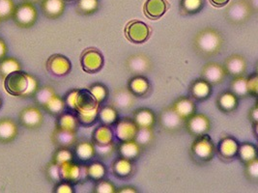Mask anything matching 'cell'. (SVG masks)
I'll return each mask as SVG.
<instances>
[{
	"label": "cell",
	"instance_id": "18",
	"mask_svg": "<svg viewBox=\"0 0 258 193\" xmlns=\"http://www.w3.org/2000/svg\"><path fill=\"white\" fill-rule=\"evenodd\" d=\"M223 67L228 75L232 77H238L246 74L247 63L244 56L240 54H232L224 61Z\"/></svg>",
	"mask_w": 258,
	"mask_h": 193
},
{
	"label": "cell",
	"instance_id": "6",
	"mask_svg": "<svg viewBox=\"0 0 258 193\" xmlns=\"http://www.w3.org/2000/svg\"><path fill=\"white\" fill-rule=\"evenodd\" d=\"M158 122L161 129L169 133H178L184 128L185 120L171 107L163 109L159 114Z\"/></svg>",
	"mask_w": 258,
	"mask_h": 193
},
{
	"label": "cell",
	"instance_id": "38",
	"mask_svg": "<svg viewBox=\"0 0 258 193\" xmlns=\"http://www.w3.org/2000/svg\"><path fill=\"white\" fill-rule=\"evenodd\" d=\"M154 139L155 134L153 128H139L134 140L140 145L142 149H144L152 145Z\"/></svg>",
	"mask_w": 258,
	"mask_h": 193
},
{
	"label": "cell",
	"instance_id": "44",
	"mask_svg": "<svg viewBox=\"0 0 258 193\" xmlns=\"http://www.w3.org/2000/svg\"><path fill=\"white\" fill-rule=\"evenodd\" d=\"M54 95H55V93L51 87L45 86L42 88H38V90L36 91L33 96L35 99L36 103L44 108L48 103V101Z\"/></svg>",
	"mask_w": 258,
	"mask_h": 193
},
{
	"label": "cell",
	"instance_id": "20",
	"mask_svg": "<svg viewBox=\"0 0 258 193\" xmlns=\"http://www.w3.org/2000/svg\"><path fill=\"white\" fill-rule=\"evenodd\" d=\"M188 92H189L190 98L194 99L195 101L203 102L208 100L211 96L213 90H212V85L200 77L190 83L188 87Z\"/></svg>",
	"mask_w": 258,
	"mask_h": 193
},
{
	"label": "cell",
	"instance_id": "16",
	"mask_svg": "<svg viewBox=\"0 0 258 193\" xmlns=\"http://www.w3.org/2000/svg\"><path fill=\"white\" fill-rule=\"evenodd\" d=\"M114 127V134L119 141L134 140L139 127L133 118L123 117L119 118Z\"/></svg>",
	"mask_w": 258,
	"mask_h": 193
},
{
	"label": "cell",
	"instance_id": "10",
	"mask_svg": "<svg viewBox=\"0 0 258 193\" xmlns=\"http://www.w3.org/2000/svg\"><path fill=\"white\" fill-rule=\"evenodd\" d=\"M136 101L137 98L130 92L127 87H121L116 89L110 96V106L118 112H126L134 108Z\"/></svg>",
	"mask_w": 258,
	"mask_h": 193
},
{
	"label": "cell",
	"instance_id": "61",
	"mask_svg": "<svg viewBox=\"0 0 258 193\" xmlns=\"http://www.w3.org/2000/svg\"><path fill=\"white\" fill-rule=\"evenodd\" d=\"M65 2H73V1H75V0H64Z\"/></svg>",
	"mask_w": 258,
	"mask_h": 193
},
{
	"label": "cell",
	"instance_id": "25",
	"mask_svg": "<svg viewBox=\"0 0 258 193\" xmlns=\"http://www.w3.org/2000/svg\"><path fill=\"white\" fill-rule=\"evenodd\" d=\"M142 150L143 149L135 140L120 141V143L116 146L118 156L130 159L132 161H136L141 157Z\"/></svg>",
	"mask_w": 258,
	"mask_h": 193
},
{
	"label": "cell",
	"instance_id": "3",
	"mask_svg": "<svg viewBox=\"0 0 258 193\" xmlns=\"http://www.w3.org/2000/svg\"><path fill=\"white\" fill-rule=\"evenodd\" d=\"M254 13L248 0H236L224 10V18L227 23L235 26L246 24Z\"/></svg>",
	"mask_w": 258,
	"mask_h": 193
},
{
	"label": "cell",
	"instance_id": "60",
	"mask_svg": "<svg viewBox=\"0 0 258 193\" xmlns=\"http://www.w3.org/2000/svg\"><path fill=\"white\" fill-rule=\"evenodd\" d=\"M1 107H2V100H1V98H0V109H1Z\"/></svg>",
	"mask_w": 258,
	"mask_h": 193
},
{
	"label": "cell",
	"instance_id": "49",
	"mask_svg": "<svg viewBox=\"0 0 258 193\" xmlns=\"http://www.w3.org/2000/svg\"><path fill=\"white\" fill-rule=\"evenodd\" d=\"M94 191L95 193H114L116 192V188L114 184L111 181L107 180H100L95 181Z\"/></svg>",
	"mask_w": 258,
	"mask_h": 193
},
{
	"label": "cell",
	"instance_id": "31",
	"mask_svg": "<svg viewBox=\"0 0 258 193\" xmlns=\"http://www.w3.org/2000/svg\"><path fill=\"white\" fill-rule=\"evenodd\" d=\"M74 156L83 163L90 162L96 157L94 144L86 140L77 143Z\"/></svg>",
	"mask_w": 258,
	"mask_h": 193
},
{
	"label": "cell",
	"instance_id": "22",
	"mask_svg": "<svg viewBox=\"0 0 258 193\" xmlns=\"http://www.w3.org/2000/svg\"><path fill=\"white\" fill-rule=\"evenodd\" d=\"M20 121L22 125L27 129H38L44 121L42 111L37 108H27L21 113Z\"/></svg>",
	"mask_w": 258,
	"mask_h": 193
},
{
	"label": "cell",
	"instance_id": "42",
	"mask_svg": "<svg viewBox=\"0 0 258 193\" xmlns=\"http://www.w3.org/2000/svg\"><path fill=\"white\" fill-rule=\"evenodd\" d=\"M98 111L99 109L91 110V111H86V112H75L78 120L80 123V126L82 127H91L96 124L98 121Z\"/></svg>",
	"mask_w": 258,
	"mask_h": 193
},
{
	"label": "cell",
	"instance_id": "15",
	"mask_svg": "<svg viewBox=\"0 0 258 193\" xmlns=\"http://www.w3.org/2000/svg\"><path fill=\"white\" fill-rule=\"evenodd\" d=\"M227 73L223 65L217 62H209L201 70V78L206 80L212 86L222 84Z\"/></svg>",
	"mask_w": 258,
	"mask_h": 193
},
{
	"label": "cell",
	"instance_id": "55",
	"mask_svg": "<svg viewBox=\"0 0 258 193\" xmlns=\"http://www.w3.org/2000/svg\"><path fill=\"white\" fill-rule=\"evenodd\" d=\"M248 119L251 122V124H258V108L257 104H255V106L250 109L249 113H248Z\"/></svg>",
	"mask_w": 258,
	"mask_h": 193
},
{
	"label": "cell",
	"instance_id": "4",
	"mask_svg": "<svg viewBox=\"0 0 258 193\" xmlns=\"http://www.w3.org/2000/svg\"><path fill=\"white\" fill-rule=\"evenodd\" d=\"M216 154V147L211 137L205 133L197 136L190 147V157L200 164L211 161Z\"/></svg>",
	"mask_w": 258,
	"mask_h": 193
},
{
	"label": "cell",
	"instance_id": "23",
	"mask_svg": "<svg viewBox=\"0 0 258 193\" xmlns=\"http://www.w3.org/2000/svg\"><path fill=\"white\" fill-rule=\"evenodd\" d=\"M168 9L166 0H147L144 4L143 11L146 18L156 21L160 20Z\"/></svg>",
	"mask_w": 258,
	"mask_h": 193
},
{
	"label": "cell",
	"instance_id": "57",
	"mask_svg": "<svg viewBox=\"0 0 258 193\" xmlns=\"http://www.w3.org/2000/svg\"><path fill=\"white\" fill-rule=\"evenodd\" d=\"M6 53H7V47L5 43L0 39V61L5 58Z\"/></svg>",
	"mask_w": 258,
	"mask_h": 193
},
{
	"label": "cell",
	"instance_id": "37",
	"mask_svg": "<svg viewBox=\"0 0 258 193\" xmlns=\"http://www.w3.org/2000/svg\"><path fill=\"white\" fill-rule=\"evenodd\" d=\"M85 170L87 180L89 181H100L105 178L106 174V166L100 161H94L88 165H85Z\"/></svg>",
	"mask_w": 258,
	"mask_h": 193
},
{
	"label": "cell",
	"instance_id": "46",
	"mask_svg": "<svg viewBox=\"0 0 258 193\" xmlns=\"http://www.w3.org/2000/svg\"><path fill=\"white\" fill-rule=\"evenodd\" d=\"M75 158L74 153L70 150V148H59L58 150L54 153L52 161L59 166L63 163L73 161Z\"/></svg>",
	"mask_w": 258,
	"mask_h": 193
},
{
	"label": "cell",
	"instance_id": "36",
	"mask_svg": "<svg viewBox=\"0 0 258 193\" xmlns=\"http://www.w3.org/2000/svg\"><path fill=\"white\" fill-rule=\"evenodd\" d=\"M237 158H239L240 161L244 164L250 160L257 158L256 147L249 142H244V143L239 144Z\"/></svg>",
	"mask_w": 258,
	"mask_h": 193
},
{
	"label": "cell",
	"instance_id": "45",
	"mask_svg": "<svg viewBox=\"0 0 258 193\" xmlns=\"http://www.w3.org/2000/svg\"><path fill=\"white\" fill-rule=\"evenodd\" d=\"M16 71H21V65L14 58H4L0 61V74L4 77Z\"/></svg>",
	"mask_w": 258,
	"mask_h": 193
},
{
	"label": "cell",
	"instance_id": "13",
	"mask_svg": "<svg viewBox=\"0 0 258 193\" xmlns=\"http://www.w3.org/2000/svg\"><path fill=\"white\" fill-rule=\"evenodd\" d=\"M14 19L16 24L20 27L29 28L37 21V11L32 3L21 4L14 12Z\"/></svg>",
	"mask_w": 258,
	"mask_h": 193
},
{
	"label": "cell",
	"instance_id": "58",
	"mask_svg": "<svg viewBox=\"0 0 258 193\" xmlns=\"http://www.w3.org/2000/svg\"><path fill=\"white\" fill-rule=\"evenodd\" d=\"M116 192L119 193H126V192H131V193H136L138 192V190L135 188V187H130V186H125V187H121V188H119L118 190H116Z\"/></svg>",
	"mask_w": 258,
	"mask_h": 193
},
{
	"label": "cell",
	"instance_id": "53",
	"mask_svg": "<svg viewBox=\"0 0 258 193\" xmlns=\"http://www.w3.org/2000/svg\"><path fill=\"white\" fill-rule=\"evenodd\" d=\"M53 192L57 193H73L74 192V185L69 181H61L55 183Z\"/></svg>",
	"mask_w": 258,
	"mask_h": 193
},
{
	"label": "cell",
	"instance_id": "24",
	"mask_svg": "<svg viewBox=\"0 0 258 193\" xmlns=\"http://www.w3.org/2000/svg\"><path fill=\"white\" fill-rule=\"evenodd\" d=\"M171 108L176 111L183 120H187L188 117L197 113V105L194 99L190 96H180L176 100Z\"/></svg>",
	"mask_w": 258,
	"mask_h": 193
},
{
	"label": "cell",
	"instance_id": "51",
	"mask_svg": "<svg viewBox=\"0 0 258 193\" xmlns=\"http://www.w3.org/2000/svg\"><path fill=\"white\" fill-rule=\"evenodd\" d=\"M47 179L51 182H58L61 181V175H60V166L58 164L54 163L53 161L49 163L47 167Z\"/></svg>",
	"mask_w": 258,
	"mask_h": 193
},
{
	"label": "cell",
	"instance_id": "54",
	"mask_svg": "<svg viewBox=\"0 0 258 193\" xmlns=\"http://www.w3.org/2000/svg\"><path fill=\"white\" fill-rule=\"evenodd\" d=\"M39 85H38V80L36 79L34 76L28 74V87L24 94V98L27 96H33L36 93V91L38 90Z\"/></svg>",
	"mask_w": 258,
	"mask_h": 193
},
{
	"label": "cell",
	"instance_id": "1",
	"mask_svg": "<svg viewBox=\"0 0 258 193\" xmlns=\"http://www.w3.org/2000/svg\"><path fill=\"white\" fill-rule=\"evenodd\" d=\"M223 45V33L214 27H206L200 30L192 41L195 51L204 59L211 58L221 53Z\"/></svg>",
	"mask_w": 258,
	"mask_h": 193
},
{
	"label": "cell",
	"instance_id": "14",
	"mask_svg": "<svg viewBox=\"0 0 258 193\" xmlns=\"http://www.w3.org/2000/svg\"><path fill=\"white\" fill-rule=\"evenodd\" d=\"M239 142L234 137L225 135L219 141L216 152H218L219 157L224 162H230L237 158Z\"/></svg>",
	"mask_w": 258,
	"mask_h": 193
},
{
	"label": "cell",
	"instance_id": "35",
	"mask_svg": "<svg viewBox=\"0 0 258 193\" xmlns=\"http://www.w3.org/2000/svg\"><path fill=\"white\" fill-rule=\"evenodd\" d=\"M205 0H180L179 10L182 16H194L203 10Z\"/></svg>",
	"mask_w": 258,
	"mask_h": 193
},
{
	"label": "cell",
	"instance_id": "9",
	"mask_svg": "<svg viewBox=\"0 0 258 193\" xmlns=\"http://www.w3.org/2000/svg\"><path fill=\"white\" fill-rule=\"evenodd\" d=\"M126 68L134 75H145L152 71V60L144 53L133 54L126 60Z\"/></svg>",
	"mask_w": 258,
	"mask_h": 193
},
{
	"label": "cell",
	"instance_id": "30",
	"mask_svg": "<svg viewBox=\"0 0 258 193\" xmlns=\"http://www.w3.org/2000/svg\"><path fill=\"white\" fill-rule=\"evenodd\" d=\"M133 119L139 128H153L156 123V114L149 109H136Z\"/></svg>",
	"mask_w": 258,
	"mask_h": 193
},
{
	"label": "cell",
	"instance_id": "50",
	"mask_svg": "<svg viewBox=\"0 0 258 193\" xmlns=\"http://www.w3.org/2000/svg\"><path fill=\"white\" fill-rule=\"evenodd\" d=\"M246 85L249 96L257 98L258 96V75L257 72H253L246 77Z\"/></svg>",
	"mask_w": 258,
	"mask_h": 193
},
{
	"label": "cell",
	"instance_id": "11",
	"mask_svg": "<svg viewBox=\"0 0 258 193\" xmlns=\"http://www.w3.org/2000/svg\"><path fill=\"white\" fill-rule=\"evenodd\" d=\"M60 175L61 180L69 181L73 184L87 180L85 165H80L74 160L60 165Z\"/></svg>",
	"mask_w": 258,
	"mask_h": 193
},
{
	"label": "cell",
	"instance_id": "28",
	"mask_svg": "<svg viewBox=\"0 0 258 193\" xmlns=\"http://www.w3.org/2000/svg\"><path fill=\"white\" fill-rule=\"evenodd\" d=\"M79 127H80V123L75 112L71 110L69 111L65 110L57 116L56 128L77 133Z\"/></svg>",
	"mask_w": 258,
	"mask_h": 193
},
{
	"label": "cell",
	"instance_id": "43",
	"mask_svg": "<svg viewBox=\"0 0 258 193\" xmlns=\"http://www.w3.org/2000/svg\"><path fill=\"white\" fill-rule=\"evenodd\" d=\"M88 90L100 105L105 103L109 96V91H108L107 87L106 85L102 84L100 82L90 85Z\"/></svg>",
	"mask_w": 258,
	"mask_h": 193
},
{
	"label": "cell",
	"instance_id": "2",
	"mask_svg": "<svg viewBox=\"0 0 258 193\" xmlns=\"http://www.w3.org/2000/svg\"><path fill=\"white\" fill-rule=\"evenodd\" d=\"M66 108L73 112H86L100 108L88 89H74L64 98Z\"/></svg>",
	"mask_w": 258,
	"mask_h": 193
},
{
	"label": "cell",
	"instance_id": "5",
	"mask_svg": "<svg viewBox=\"0 0 258 193\" xmlns=\"http://www.w3.org/2000/svg\"><path fill=\"white\" fill-rule=\"evenodd\" d=\"M105 65L103 53L96 48H88L83 50L81 55V66L83 72L94 74L100 72Z\"/></svg>",
	"mask_w": 258,
	"mask_h": 193
},
{
	"label": "cell",
	"instance_id": "59",
	"mask_svg": "<svg viewBox=\"0 0 258 193\" xmlns=\"http://www.w3.org/2000/svg\"><path fill=\"white\" fill-rule=\"evenodd\" d=\"M29 3H34V2H38V1H40V0H27Z\"/></svg>",
	"mask_w": 258,
	"mask_h": 193
},
{
	"label": "cell",
	"instance_id": "12",
	"mask_svg": "<svg viewBox=\"0 0 258 193\" xmlns=\"http://www.w3.org/2000/svg\"><path fill=\"white\" fill-rule=\"evenodd\" d=\"M184 127L191 136L197 137L208 133L211 129V123L206 115L195 113L185 121Z\"/></svg>",
	"mask_w": 258,
	"mask_h": 193
},
{
	"label": "cell",
	"instance_id": "27",
	"mask_svg": "<svg viewBox=\"0 0 258 193\" xmlns=\"http://www.w3.org/2000/svg\"><path fill=\"white\" fill-rule=\"evenodd\" d=\"M52 141L58 148H71L77 144V133L56 128L52 133Z\"/></svg>",
	"mask_w": 258,
	"mask_h": 193
},
{
	"label": "cell",
	"instance_id": "19",
	"mask_svg": "<svg viewBox=\"0 0 258 193\" xmlns=\"http://www.w3.org/2000/svg\"><path fill=\"white\" fill-rule=\"evenodd\" d=\"M127 88L136 98H146L151 93V83L145 75H134Z\"/></svg>",
	"mask_w": 258,
	"mask_h": 193
},
{
	"label": "cell",
	"instance_id": "17",
	"mask_svg": "<svg viewBox=\"0 0 258 193\" xmlns=\"http://www.w3.org/2000/svg\"><path fill=\"white\" fill-rule=\"evenodd\" d=\"M47 72L56 76H64L70 73L72 63L68 57L62 54H53L47 61Z\"/></svg>",
	"mask_w": 258,
	"mask_h": 193
},
{
	"label": "cell",
	"instance_id": "33",
	"mask_svg": "<svg viewBox=\"0 0 258 193\" xmlns=\"http://www.w3.org/2000/svg\"><path fill=\"white\" fill-rule=\"evenodd\" d=\"M114 133L111 127L101 125L95 129L92 134V143L95 145L110 144L113 142Z\"/></svg>",
	"mask_w": 258,
	"mask_h": 193
},
{
	"label": "cell",
	"instance_id": "32",
	"mask_svg": "<svg viewBox=\"0 0 258 193\" xmlns=\"http://www.w3.org/2000/svg\"><path fill=\"white\" fill-rule=\"evenodd\" d=\"M19 133L17 124L10 119L0 120V142L9 143L13 141Z\"/></svg>",
	"mask_w": 258,
	"mask_h": 193
},
{
	"label": "cell",
	"instance_id": "48",
	"mask_svg": "<svg viewBox=\"0 0 258 193\" xmlns=\"http://www.w3.org/2000/svg\"><path fill=\"white\" fill-rule=\"evenodd\" d=\"M95 153L96 156L101 158H108L113 155V153L116 151V146L114 142L110 144L106 145H95Z\"/></svg>",
	"mask_w": 258,
	"mask_h": 193
},
{
	"label": "cell",
	"instance_id": "56",
	"mask_svg": "<svg viewBox=\"0 0 258 193\" xmlns=\"http://www.w3.org/2000/svg\"><path fill=\"white\" fill-rule=\"evenodd\" d=\"M209 1L213 6H215L217 8L224 7L230 2V0H209Z\"/></svg>",
	"mask_w": 258,
	"mask_h": 193
},
{
	"label": "cell",
	"instance_id": "21",
	"mask_svg": "<svg viewBox=\"0 0 258 193\" xmlns=\"http://www.w3.org/2000/svg\"><path fill=\"white\" fill-rule=\"evenodd\" d=\"M134 162L135 161H132L130 159L124 158V157H118L113 161V163L111 165L113 175L121 180L130 179L131 177L134 176L135 171H136Z\"/></svg>",
	"mask_w": 258,
	"mask_h": 193
},
{
	"label": "cell",
	"instance_id": "41",
	"mask_svg": "<svg viewBox=\"0 0 258 193\" xmlns=\"http://www.w3.org/2000/svg\"><path fill=\"white\" fill-rule=\"evenodd\" d=\"M44 109H46L49 114L53 116H58L59 114L66 110V105L64 99L60 98L57 95H54L48 101Z\"/></svg>",
	"mask_w": 258,
	"mask_h": 193
},
{
	"label": "cell",
	"instance_id": "7",
	"mask_svg": "<svg viewBox=\"0 0 258 193\" xmlns=\"http://www.w3.org/2000/svg\"><path fill=\"white\" fill-rule=\"evenodd\" d=\"M4 87L12 96H24L28 87V73L16 71L7 74L4 79Z\"/></svg>",
	"mask_w": 258,
	"mask_h": 193
},
{
	"label": "cell",
	"instance_id": "29",
	"mask_svg": "<svg viewBox=\"0 0 258 193\" xmlns=\"http://www.w3.org/2000/svg\"><path fill=\"white\" fill-rule=\"evenodd\" d=\"M64 0H43L42 10L47 19L55 20L62 16L65 11Z\"/></svg>",
	"mask_w": 258,
	"mask_h": 193
},
{
	"label": "cell",
	"instance_id": "40",
	"mask_svg": "<svg viewBox=\"0 0 258 193\" xmlns=\"http://www.w3.org/2000/svg\"><path fill=\"white\" fill-rule=\"evenodd\" d=\"M76 9L83 16L93 15L99 10V0H78Z\"/></svg>",
	"mask_w": 258,
	"mask_h": 193
},
{
	"label": "cell",
	"instance_id": "39",
	"mask_svg": "<svg viewBox=\"0 0 258 193\" xmlns=\"http://www.w3.org/2000/svg\"><path fill=\"white\" fill-rule=\"evenodd\" d=\"M230 91L237 98L246 99L247 96H249L248 91H247L246 75L233 77V80L230 85Z\"/></svg>",
	"mask_w": 258,
	"mask_h": 193
},
{
	"label": "cell",
	"instance_id": "34",
	"mask_svg": "<svg viewBox=\"0 0 258 193\" xmlns=\"http://www.w3.org/2000/svg\"><path fill=\"white\" fill-rule=\"evenodd\" d=\"M119 119V114L116 109L112 106L107 105L99 108L98 111V120L102 125H106L108 127H113Z\"/></svg>",
	"mask_w": 258,
	"mask_h": 193
},
{
	"label": "cell",
	"instance_id": "8",
	"mask_svg": "<svg viewBox=\"0 0 258 193\" xmlns=\"http://www.w3.org/2000/svg\"><path fill=\"white\" fill-rule=\"evenodd\" d=\"M124 33L131 43L141 45L149 40L151 28L141 21H132L126 25Z\"/></svg>",
	"mask_w": 258,
	"mask_h": 193
},
{
	"label": "cell",
	"instance_id": "26",
	"mask_svg": "<svg viewBox=\"0 0 258 193\" xmlns=\"http://www.w3.org/2000/svg\"><path fill=\"white\" fill-rule=\"evenodd\" d=\"M217 107L223 113H233L239 106V98L235 96L231 91L221 93L217 98Z\"/></svg>",
	"mask_w": 258,
	"mask_h": 193
},
{
	"label": "cell",
	"instance_id": "47",
	"mask_svg": "<svg viewBox=\"0 0 258 193\" xmlns=\"http://www.w3.org/2000/svg\"><path fill=\"white\" fill-rule=\"evenodd\" d=\"M244 165H245V175L246 179L251 182H256L258 181L257 158L246 162Z\"/></svg>",
	"mask_w": 258,
	"mask_h": 193
},
{
	"label": "cell",
	"instance_id": "52",
	"mask_svg": "<svg viewBox=\"0 0 258 193\" xmlns=\"http://www.w3.org/2000/svg\"><path fill=\"white\" fill-rule=\"evenodd\" d=\"M14 13L11 0H0V20H4L12 16Z\"/></svg>",
	"mask_w": 258,
	"mask_h": 193
}]
</instances>
